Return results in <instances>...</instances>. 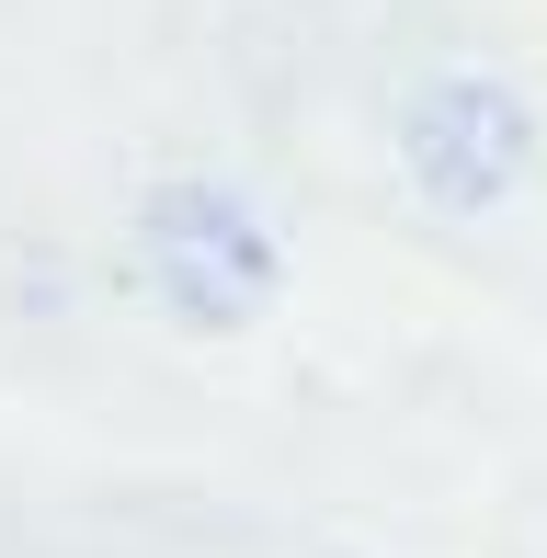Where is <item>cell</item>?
<instances>
[{"instance_id": "cell-1", "label": "cell", "mask_w": 547, "mask_h": 558, "mask_svg": "<svg viewBox=\"0 0 547 558\" xmlns=\"http://www.w3.org/2000/svg\"><path fill=\"white\" fill-rule=\"evenodd\" d=\"M148 274L183 296V319H240V308H263L274 251H263V228H252V206H240V194L183 183L160 217H148Z\"/></svg>"}]
</instances>
